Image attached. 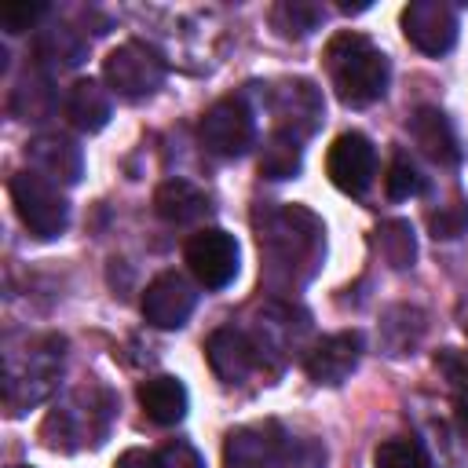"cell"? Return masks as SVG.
I'll return each mask as SVG.
<instances>
[{
  "label": "cell",
  "instance_id": "obj_6",
  "mask_svg": "<svg viewBox=\"0 0 468 468\" xmlns=\"http://www.w3.org/2000/svg\"><path fill=\"white\" fill-rule=\"evenodd\" d=\"M252 135H256V124H252V110L245 106V99L230 95V99H219L205 110L201 124H197V139L208 154L216 157H238L252 146Z\"/></svg>",
  "mask_w": 468,
  "mask_h": 468
},
{
  "label": "cell",
  "instance_id": "obj_21",
  "mask_svg": "<svg viewBox=\"0 0 468 468\" xmlns=\"http://www.w3.org/2000/svg\"><path fill=\"white\" fill-rule=\"evenodd\" d=\"M37 58H40L44 66H58V69L77 66V62L84 58V40H80L73 29H66V26L44 29V33L37 37Z\"/></svg>",
  "mask_w": 468,
  "mask_h": 468
},
{
  "label": "cell",
  "instance_id": "obj_30",
  "mask_svg": "<svg viewBox=\"0 0 468 468\" xmlns=\"http://www.w3.org/2000/svg\"><path fill=\"white\" fill-rule=\"evenodd\" d=\"M157 461H161V468H205V461L197 457V450L190 442H183V439H172L168 446H161L157 450Z\"/></svg>",
  "mask_w": 468,
  "mask_h": 468
},
{
  "label": "cell",
  "instance_id": "obj_11",
  "mask_svg": "<svg viewBox=\"0 0 468 468\" xmlns=\"http://www.w3.org/2000/svg\"><path fill=\"white\" fill-rule=\"evenodd\" d=\"M194 300H197V292L190 289V282L176 271H165L143 292V318L157 329H179V325H186Z\"/></svg>",
  "mask_w": 468,
  "mask_h": 468
},
{
  "label": "cell",
  "instance_id": "obj_22",
  "mask_svg": "<svg viewBox=\"0 0 468 468\" xmlns=\"http://www.w3.org/2000/svg\"><path fill=\"white\" fill-rule=\"evenodd\" d=\"M271 22H274V29L285 40H300V37H307V33L318 29L322 7L318 4H307V0H282V4H274Z\"/></svg>",
  "mask_w": 468,
  "mask_h": 468
},
{
  "label": "cell",
  "instance_id": "obj_31",
  "mask_svg": "<svg viewBox=\"0 0 468 468\" xmlns=\"http://www.w3.org/2000/svg\"><path fill=\"white\" fill-rule=\"evenodd\" d=\"M40 15H44V4H7V7H0V26H4L7 33H22V29H29Z\"/></svg>",
  "mask_w": 468,
  "mask_h": 468
},
{
  "label": "cell",
  "instance_id": "obj_13",
  "mask_svg": "<svg viewBox=\"0 0 468 468\" xmlns=\"http://www.w3.org/2000/svg\"><path fill=\"white\" fill-rule=\"evenodd\" d=\"M26 157H29V172L44 176L48 183H77L80 168H84V154L69 135L48 132L26 143Z\"/></svg>",
  "mask_w": 468,
  "mask_h": 468
},
{
  "label": "cell",
  "instance_id": "obj_3",
  "mask_svg": "<svg viewBox=\"0 0 468 468\" xmlns=\"http://www.w3.org/2000/svg\"><path fill=\"white\" fill-rule=\"evenodd\" d=\"M58 373H62V340H55V336L33 340L22 358L15 351H7V373H4L7 410L18 417L29 406L44 402L51 395Z\"/></svg>",
  "mask_w": 468,
  "mask_h": 468
},
{
  "label": "cell",
  "instance_id": "obj_14",
  "mask_svg": "<svg viewBox=\"0 0 468 468\" xmlns=\"http://www.w3.org/2000/svg\"><path fill=\"white\" fill-rule=\"evenodd\" d=\"M205 355H208L212 373H216L223 384H241V380L256 369V362H260V351H256L252 336L241 333V329H234V325L216 329V333L208 336V344H205Z\"/></svg>",
  "mask_w": 468,
  "mask_h": 468
},
{
  "label": "cell",
  "instance_id": "obj_26",
  "mask_svg": "<svg viewBox=\"0 0 468 468\" xmlns=\"http://www.w3.org/2000/svg\"><path fill=\"white\" fill-rule=\"evenodd\" d=\"M428 227L435 238H461L468 230V205L464 201H450L439 212L428 216Z\"/></svg>",
  "mask_w": 468,
  "mask_h": 468
},
{
  "label": "cell",
  "instance_id": "obj_33",
  "mask_svg": "<svg viewBox=\"0 0 468 468\" xmlns=\"http://www.w3.org/2000/svg\"><path fill=\"white\" fill-rule=\"evenodd\" d=\"M11 468H26V464H11Z\"/></svg>",
  "mask_w": 468,
  "mask_h": 468
},
{
  "label": "cell",
  "instance_id": "obj_17",
  "mask_svg": "<svg viewBox=\"0 0 468 468\" xmlns=\"http://www.w3.org/2000/svg\"><path fill=\"white\" fill-rule=\"evenodd\" d=\"M154 208L165 223H176V227H186V223H197L205 212H208V197L205 190H197L194 183L186 179H168L157 186L154 194Z\"/></svg>",
  "mask_w": 468,
  "mask_h": 468
},
{
  "label": "cell",
  "instance_id": "obj_9",
  "mask_svg": "<svg viewBox=\"0 0 468 468\" xmlns=\"http://www.w3.org/2000/svg\"><path fill=\"white\" fill-rule=\"evenodd\" d=\"M325 172L333 179L336 190L344 194H362L373 183L377 172V150L362 132H344L333 139L329 154H325Z\"/></svg>",
  "mask_w": 468,
  "mask_h": 468
},
{
  "label": "cell",
  "instance_id": "obj_1",
  "mask_svg": "<svg viewBox=\"0 0 468 468\" xmlns=\"http://www.w3.org/2000/svg\"><path fill=\"white\" fill-rule=\"evenodd\" d=\"M325 69L336 88V99L344 106H369L388 91V58L380 48L369 44V37L344 29L325 48Z\"/></svg>",
  "mask_w": 468,
  "mask_h": 468
},
{
  "label": "cell",
  "instance_id": "obj_25",
  "mask_svg": "<svg viewBox=\"0 0 468 468\" xmlns=\"http://www.w3.org/2000/svg\"><path fill=\"white\" fill-rule=\"evenodd\" d=\"M384 190H388L391 201H406V197H413L420 190V176H417V168H413V161L406 154L391 157L388 176H384Z\"/></svg>",
  "mask_w": 468,
  "mask_h": 468
},
{
  "label": "cell",
  "instance_id": "obj_20",
  "mask_svg": "<svg viewBox=\"0 0 468 468\" xmlns=\"http://www.w3.org/2000/svg\"><path fill=\"white\" fill-rule=\"evenodd\" d=\"M260 172L267 179H289L300 172V139L289 132H274L260 150Z\"/></svg>",
  "mask_w": 468,
  "mask_h": 468
},
{
  "label": "cell",
  "instance_id": "obj_18",
  "mask_svg": "<svg viewBox=\"0 0 468 468\" xmlns=\"http://www.w3.org/2000/svg\"><path fill=\"white\" fill-rule=\"evenodd\" d=\"M139 406L154 424H179L186 417V388L176 377H150L139 384Z\"/></svg>",
  "mask_w": 468,
  "mask_h": 468
},
{
  "label": "cell",
  "instance_id": "obj_28",
  "mask_svg": "<svg viewBox=\"0 0 468 468\" xmlns=\"http://www.w3.org/2000/svg\"><path fill=\"white\" fill-rule=\"evenodd\" d=\"M435 362H439V366H442V373L450 377V388H453L457 410H461V417L468 420V358H461V355L446 351V355H439Z\"/></svg>",
  "mask_w": 468,
  "mask_h": 468
},
{
  "label": "cell",
  "instance_id": "obj_5",
  "mask_svg": "<svg viewBox=\"0 0 468 468\" xmlns=\"http://www.w3.org/2000/svg\"><path fill=\"white\" fill-rule=\"evenodd\" d=\"M102 77L110 91H117L121 99H146L165 84V58L154 48L128 40L106 55Z\"/></svg>",
  "mask_w": 468,
  "mask_h": 468
},
{
  "label": "cell",
  "instance_id": "obj_23",
  "mask_svg": "<svg viewBox=\"0 0 468 468\" xmlns=\"http://www.w3.org/2000/svg\"><path fill=\"white\" fill-rule=\"evenodd\" d=\"M377 249H380V256H384L388 267H395V271L410 267L413 256H417L413 227H410L406 219H388V223L377 230Z\"/></svg>",
  "mask_w": 468,
  "mask_h": 468
},
{
  "label": "cell",
  "instance_id": "obj_16",
  "mask_svg": "<svg viewBox=\"0 0 468 468\" xmlns=\"http://www.w3.org/2000/svg\"><path fill=\"white\" fill-rule=\"evenodd\" d=\"M410 135L413 143L420 146V154L431 161V165H457L461 161V146H457V135H453V124L446 121L442 110H417L413 121H410Z\"/></svg>",
  "mask_w": 468,
  "mask_h": 468
},
{
  "label": "cell",
  "instance_id": "obj_12",
  "mask_svg": "<svg viewBox=\"0 0 468 468\" xmlns=\"http://www.w3.org/2000/svg\"><path fill=\"white\" fill-rule=\"evenodd\" d=\"M271 110L278 117V132L303 139L322 121V95L311 80H282L271 95Z\"/></svg>",
  "mask_w": 468,
  "mask_h": 468
},
{
  "label": "cell",
  "instance_id": "obj_8",
  "mask_svg": "<svg viewBox=\"0 0 468 468\" xmlns=\"http://www.w3.org/2000/svg\"><path fill=\"white\" fill-rule=\"evenodd\" d=\"M402 33L417 51L439 58L457 44V15L442 0H413L402 11Z\"/></svg>",
  "mask_w": 468,
  "mask_h": 468
},
{
  "label": "cell",
  "instance_id": "obj_27",
  "mask_svg": "<svg viewBox=\"0 0 468 468\" xmlns=\"http://www.w3.org/2000/svg\"><path fill=\"white\" fill-rule=\"evenodd\" d=\"M322 464H325V450L314 439H285L278 468H322Z\"/></svg>",
  "mask_w": 468,
  "mask_h": 468
},
{
  "label": "cell",
  "instance_id": "obj_15",
  "mask_svg": "<svg viewBox=\"0 0 468 468\" xmlns=\"http://www.w3.org/2000/svg\"><path fill=\"white\" fill-rule=\"evenodd\" d=\"M358 355H362V336L344 329V333H333V336H322L311 355H307V377L314 384H344L355 366H358Z\"/></svg>",
  "mask_w": 468,
  "mask_h": 468
},
{
  "label": "cell",
  "instance_id": "obj_19",
  "mask_svg": "<svg viewBox=\"0 0 468 468\" xmlns=\"http://www.w3.org/2000/svg\"><path fill=\"white\" fill-rule=\"evenodd\" d=\"M66 117H69L73 128H80V132H99V128H106V121H110V91H106L99 80H91V77L77 80V84L69 88V95H66Z\"/></svg>",
  "mask_w": 468,
  "mask_h": 468
},
{
  "label": "cell",
  "instance_id": "obj_7",
  "mask_svg": "<svg viewBox=\"0 0 468 468\" xmlns=\"http://www.w3.org/2000/svg\"><path fill=\"white\" fill-rule=\"evenodd\" d=\"M186 267L205 289H227L238 278V241L234 234L208 227L186 241Z\"/></svg>",
  "mask_w": 468,
  "mask_h": 468
},
{
  "label": "cell",
  "instance_id": "obj_10",
  "mask_svg": "<svg viewBox=\"0 0 468 468\" xmlns=\"http://www.w3.org/2000/svg\"><path fill=\"white\" fill-rule=\"evenodd\" d=\"M285 439L289 435L274 420L234 428L223 442V468H278Z\"/></svg>",
  "mask_w": 468,
  "mask_h": 468
},
{
  "label": "cell",
  "instance_id": "obj_4",
  "mask_svg": "<svg viewBox=\"0 0 468 468\" xmlns=\"http://www.w3.org/2000/svg\"><path fill=\"white\" fill-rule=\"evenodd\" d=\"M11 201L18 219L33 238H58L69 223V205L58 194L55 183H48L37 172H18L11 176Z\"/></svg>",
  "mask_w": 468,
  "mask_h": 468
},
{
  "label": "cell",
  "instance_id": "obj_2",
  "mask_svg": "<svg viewBox=\"0 0 468 468\" xmlns=\"http://www.w3.org/2000/svg\"><path fill=\"white\" fill-rule=\"evenodd\" d=\"M260 252L271 274L292 278L300 263L311 271L314 260L322 256V223L303 208L267 212V223L260 227Z\"/></svg>",
  "mask_w": 468,
  "mask_h": 468
},
{
  "label": "cell",
  "instance_id": "obj_29",
  "mask_svg": "<svg viewBox=\"0 0 468 468\" xmlns=\"http://www.w3.org/2000/svg\"><path fill=\"white\" fill-rule=\"evenodd\" d=\"M37 95H51V91H48V84H44V80H29V77H26V80L15 88V99H11L15 113H22L26 121H29V117H33V121H40V117L48 113V106H40V102H37Z\"/></svg>",
  "mask_w": 468,
  "mask_h": 468
},
{
  "label": "cell",
  "instance_id": "obj_24",
  "mask_svg": "<svg viewBox=\"0 0 468 468\" xmlns=\"http://www.w3.org/2000/svg\"><path fill=\"white\" fill-rule=\"evenodd\" d=\"M373 464L377 468H431V457L428 450L410 439V435H395V439H384L373 453Z\"/></svg>",
  "mask_w": 468,
  "mask_h": 468
},
{
  "label": "cell",
  "instance_id": "obj_32",
  "mask_svg": "<svg viewBox=\"0 0 468 468\" xmlns=\"http://www.w3.org/2000/svg\"><path fill=\"white\" fill-rule=\"evenodd\" d=\"M113 468H161V461H157V453H150V450H124V453L113 461Z\"/></svg>",
  "mask_w": 468,
  "mask_h": 468
}]
</instances>
